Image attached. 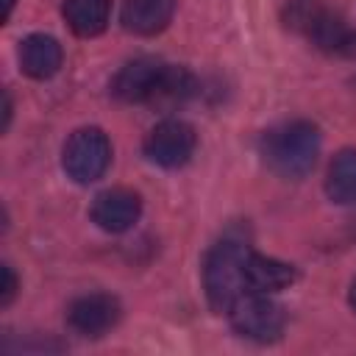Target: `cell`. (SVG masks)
<instances>
[{
    "instance_id": "obj_1",
    "label": "cell",
    "mask_w": 356,
    "mask_h": 356,
    "mask_svg": "<svg viewBox=\"0 0 356 356\" xmlns=\"http://www.w3.org/2000/svg\"><path fill=\"white\" fill-rule=\"evenodd\" d=\"M320 156V131L314 122L292 120L270 128L261 136V159L281 178H303L314 170Z\"/></svg>"
},
{
    "instance_id": "obj_2",
    "label": "cell",
    "mask_w": 356,
    "mask_h": 356,
    "mask_svg": "<svg viewBox=\"0 0 356 356\" xmlns=\"http://www.w3.org/2000/svg\"><path fill=\"white\" fill-rule=\"evenodd\" d=\"M248 259H250V245L242 239H220L206 261H203V286L209 306L220 314H228V309L248 295Z\"/></svg>"
},
{
    "instance_id": "obj_3",
    "label": "cell",
    "mask_w": 356,
    "mask_h": 356,
    "mask_svg": "<svg viewBox=\"0 0 356 356\" xmlns=\"http://www.w3.org/2000/svg\"><path fill=\"white\" fill-rule=\"evenodd\" d=\"M111 164V142L100 128H78L61 153V167L75 184H92L103 178Z\"/></svg>"
},
{
    "instance_id": "obj_4",
    "label": "cell",
    "mask_w": 356,
    "mask_h": 356,
    "mask_svg": "<svg viewBox=\"0 0 356 356\" xmlns=\"http://www.w3.org/2000/svg\"><path fill=\"white\" fill-rule=\"evenodd\" d=\"M228 317H231L234 331L242 334L245 339H253V342H273L281 337V331L286 325L284 309L261 292L242 295L228 309Z\"/></svg>"
},
{
    "instance_id": "obj_5",
    "label": "cell",
    "mask_w": 356,
    "mask_h": 356,
    "mask_svg": "<svg viewBox=\"0 0 356 356\" xmlns=\"http://www.w3.org/2000/svg\"><path fill=\"white\" fill-rule=\"evenodd\" d=\"M197 145V134L184 120H161L147 136H145V156L167 170L184 167Z\"/></svg>"
},
{
    "instance_id": "obj_6",
    "label": "cell",
    "mask_w": 356,
    "mask_h": 356,
    "mask_svg": "<svg viewBox=\"0 0 356 356\" xmlns=\"http://www.w3.org/2000/svg\"><path fill=\"white\" fill-rule=\"evenodd\" d=\"M120 320V300L106 292H89L70 303L67 323L81 337H100Z\"/></svg>"
},
{
    "instance_id": "obj_7",
    "label": "cell",
    "mask_w": 356,
    "mask_h": 356,
    "mask_svg": "<svg viewBox=\"0 0 356 356\" xmlns=\"http://www.w3.org/2000/svg\"><path fill=\"white\" fill-rule=\"evenodd\" d=\"M92 222L108 234H122L128 231L139 214H142V197L125 186H114V189H106L100 192L95 200H92Z\"/></svg>"
},
{
    "instance_id": "obj_8",
    "label": "cell",
    "mask_w": 356,
    "mask_h": 356,
    "mask_svg": "<svg viewBox=\"0 0 356 356\" xmlns=\"http://www.w3.org/2000/svg\"><path fill=\"white\" fill-rule=\"evenodd\" d=\"M164 67L167 64L159 58H136L114 75L111 92L122 103H150V97L164 75Z\"/></svg>"
},
{
    "instance_id": "obj_9",
    "label": "cell",
    "mask_w": 356,
    "mask_h": 356,
    "mask_svg": "<svg viewBox=\"0 0 356 356\" xmlns=\"http://www.w3.org/2000/svg\"><path fill=\"white\" fill-rule=\"evenodd\" d=\"M175 14V0H125L120 19L122 28L136 36L161 33Z\"/></svg>"
},
{
    "instance_id": "obj_10",
    "label": "cell",
    "mask_w": 356,
    "mask_h": 356,
    "mask_svg": "<svg viewBox=\"0 0 356 356\" xmlns=\"http://www.w3.org/2000/svg\"><path fill=\"white\" fill-rule=\"evenodd\" d=\"M61 61H64V50L47 33H31L19 44V67L28 78H36V81L53 78L61 70Z\"/></svg>"
},
{
    "instance_id": "obj_11",
    "label": "cell",
    "mask_w": 356,
    "mask_h": 356,
    "mask_svg": "<svg viewBox=\"0 0 356 356\" xmlns=\"http://www.w3.org/2000/svg\"><path fill=\"white\" fill-rule=\"evenodd\" d=\"M295 278H298V273L292 264L250 250V259H248V289L250 292L273 295L278 289H286Z\"/></svg>"
},
{
    "instance_id": "obj_12",
    "label": "cell",
    "mask_w": 356,
    "mask_h": 356,
    "mask_svg": "<svg viewBox=\"0 0 356 356\" xmlns=\"http://www.w3.org/2000/svg\"><path fill=\"white\" fill-rule=\"evenodd\" d=\"M64 19L75 36H97L111 19V0H64Z\"/></svg>"
},
{
    "instance_id": "obj_13",
    "label": "cell",
    "mask_w": 356,
    "mask_h": 356,
    "mask_svg": "<svg viewBox=\"0 0 356 356\" xmlns=\"http://www.w3.org/2000/svg\"><path fill=\"white\" fill-rule=\"evenodd\" d=\"M195 95V78L189 70L184 67H175V64H167L164 67V75L150 97L147 106L159 108V111H172L175 106H184L189 97Z\"/></svg>"
},
{
    "instance_id": "obj_14",
    "label": "cell",
    "mask_w": 356,
    "mask_h": 356,
    "mask_svg": "<svg viewBox=\"0 0 356 356\" xmlns=\"http://www.w3.org/2000/svg\"><path fill=\"white\" fill-rule=\"evenodd\" d=\"M325 195L339 203H356V147H345L334 156L325 175Z\"/></svg>"
},
{
    "instance_id": "obj_15",
    "label": "cell",
    "mask_w": 356,
    "mask_h": 356,
    "mask_svg": "<svg viewBox=\"0 0 356 356\" xmlns=\"http://www.w3.org/2000/svg\"><path fill=\"white\" fill-rule=\"evenodd\" d=\"M328 8L325 0H289L284 6V25L295 33H309L312 25L317 22V17Z\"/></svg>"
},
{
    "instance_id": "obj_16",
    "label": "cell",
    "mask_w": 356,
    "mask_h": 356,
    "mask_svg": "<svg viewBox=\"0 0 356 356\" xmlns=\"http://www.w3.org/2000/svg\"><path fill=\"white\" fill-rule=\"evenodd\" d=\"M0 275H3V284H0V306H8L17 295V275L11 270V264H3L0 267Z\"/></svg>"
},
{
    "instance_id": "obj_17",
    "label": "cell",
    "mask_w": 356,
    "mask_h": 356,
    "mask_svg": "<svg viewBox=\"0 0 356 356\" xmlns=\"http://www.w3.org/2000/svg\"><path fill=\"white\" fill-rule=\"evenodd\" d=\"M8 122H11V97H8V92H3V131L8 128Z\"/></svg>"
},
{
    "instance_id": "obj_18",
    "label": "cell",
    "mask_w": 356,
    "mask_h": 356,
    "mask_svg": "<svg viewBox=\"0 0 356 356\" xmlns=\"http://www.w3.org/2000/svg\"><path fill=\"white\" fill-rule=\"evenodd\" d=\"M14 3H17V0H3V22L11 17V11H14Z\"/></svg>"
},
{
    "instance_id": "obj_19",
    "label": "cell",
    "mask_w": 356,
    "mask_h": 356,
    "mask_svg": "<svg viewBox=\"0 0 356 356\" xmlns=\"http://www.w3.org/2000/svg\"><path fill=\"white\" fill-rule=\"evenodd\" d=\"M348 300H350V306H353V312H356V278H353V284H350V292H348Z\"/></svg>"
}]
</instances>
